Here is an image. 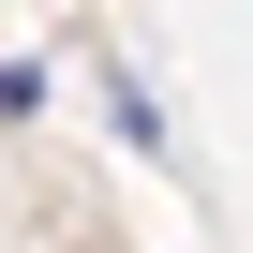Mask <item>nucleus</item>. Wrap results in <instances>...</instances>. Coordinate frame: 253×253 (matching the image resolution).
<instances>
[]
</instances>
